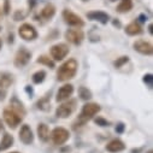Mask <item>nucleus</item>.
<instances>
[{"mask_svg": "<svg viewBox=\"0 0 153 153\" xmlns=\"http://www.w3.org/2000/svg\"><path fill=\"white\" fill-rule=\"evenodd\" d=\"M100 111V106L98 104H94V102H88L86 105H83L82 110H81V113H80V116H79V120L77 122L75 123L76 124H79V127H82L85 126L89 120H92L95 114Z\"/></svg>", "mask_w": 153, "mask_h": 153, "instance_id": "nucleus-2", "label": "nucleus"}, {"mask_svg": "<svg viewBox=\"0 0 153 153\" xmlns=\"http://www.w3.org/2000/svg\"><path fill=\"white\" fill-rule=\"evenodd\" d=\"M45 77H46V72L44 70H40V71H37V72H35L33 75V82L36 83V85H39V83L44 82Z\"/></svg>", "mask_w": 153, "mask_h": 153, "instance_id": "nucleus-24", "label": "nucleus"}, {"mask_svg": "<svg viewBox=\"0 0 153 153\" xmlns=\"http://www.w3.org/2000/svg\"><path fill=\"white\" fill-rule=\"evenodd\" d=\"M148 31H149V34H152V24L148 25Z\"/></svg>", "mask_w": 153, "mask_h": 153, "instance_id": "nucleus-39", "label": "nucleus"}, {"mask_svg": "<svg viewBox=\"0 0 153 153\" xmlns=\"http://www.w3.org/2000/svg\"><path fill=\"white\" fill-rule=\"evenodd\" d=\"M5 97H6V92L0 88V101L4 100V99H5Z\"/></svg>", "mask_w": 153, "mask_h": 153, "instance_id": "nucleus-33", "label": "nucleus"}, {"mask_svg": "<svg viewBox=\"0 0 153 153\" xmlns=\"http://www.w3.org/2000/svg\"><path fill=\"white\" fill-rule=\"evenodd\" d=\"M10 108H11L12 111H15L16 113H18L21 117L25 116V108H24L23 104H22L16 97H13V98L11 99V101H10Z\"/></svg>", "mask_w": 153, "mask_h": 153, "instance_id": "nucleus-16", "label": "nucleus"}, {"mask_svg": "<svg viewBox=\"0 0 153 153\" xmlns=\"http://www.w3.org/2000/svg\"><path fill=\"white\" fill-rule=\"evenodd\" d=\"M143 82L149 87V88H152V86H153V76H152V74H146L145 76H143Z\"/></svg>", "mask_w": 153, "mask_h": 153, "instance_id": "nucleus-28", "label": "nucleus"}, {"mask_svg": "<svg viewBox=\"0 0 153 153\" xmlns=\"http://www.w3.org/2000/svg\"><path fill=\"white\" fill-rule=\"evenodd\" d=\"M123 131H124V124H123V123H118L117 127H116V133L122 134Z\"/></svg>", "mask_w": 153, "mask_h": 153, "instance_id": "nucleus-32", "label": "nucleus"}, {"mask_svg": "<svg viewBox=\"0 0 153 153\" xmlns=\"http://www.w3.org/2000/svg\"><path fill=\"white\" fill-rule=\"evenodd\" d=\"M76 110V100H69L59 105L56 110V116L58 118H68L70 114Z\"/></svg>", "mask_w": 153, "mask_h": 153, "instance_id": "nucleus-3", "label": "nucleus"}, {"mask_svg": "<svg viewBox=\"0 0 153 153\" xmlns=\"http://www.w3.org/2000/svg\"><path fill=\"white\" fill-rule=\"evenodd\" d=\"M13 83V76L10 72H0V88H9Z\"/></svg>", "mask_w": 153, "mask_h": 153, "instance_id": "nucleus-17", "label": "nucleus"}, {"mask_svg": "<svg viewBox=\"0 0 153 153\" xmlns=\"http://www.w3.org/2000/svg\"><path fill=\"white\" fill-rule=\"evenodd\" d=\"M0 15H1V10H0Z\"/></svg>", "mask_w": 153, "mask_h": 153, "instance_id": "nucleus-45", "label": "nucleus"}, {"mask_svg": "<svg viewBox=\"0 0 153 153\" xmlns=\"http://www.w3.org/2000/svg\"><path fill=\"white\" fill-rule=\"evenodd\" d=\"M51 56L54 60H62L64 59L69 53V47L65 44H57L51 47Z\"/></svg>", "mask_w": 153, "mask_h": 153, "instance_id": "nucleus-9", "label": "nucleus"}, {"mask_svg": "<svg viewBox=\"0 0 153 153\" xmlns=\"http://www.w3.org/2000/svg\"><path fill=\"white\" fill-rule=\"evenodd\" d=\"M126 33L130 36H134V35H139L142 33V28L141 25L137 23V22H131L130 24H128L126 27Z\"/></svg>", "mask_w": 153, "mask_h": 153, "instance_id": "nucleus-19", "label": "nucleus"}, {"mask_svg": "<svg viewBox=\"0 0 153 153\" xmlns=\"http://www.w3.org/2000/svg\"><path fill=\"white\" fill-rule=\"evenodd\" d=\"M126 148V145L123 141H121L120 139H113L112 141H110L107 145H106V149L108 152H112V153H117V152H121Z\"/></svg>", "mask_w": 153, "mask_h": 153, "instance_id": "nucleus-15", "label": "nucleus"}, {"mask_svg": "<svg viewBox=\"0 0 153 153\" xmlns=\"http://www.w3.org/2000/svg\"><path fill=\"white\" fill-rule=\"evenodd\" d=\"M95 123H97L98 126H100V127H108V122H107L106 120H104L102 117H98V118L95 120Z\"/></svg>", "mask_w": 153, "mask_h": 153, "instance_id": "nucleus-29", "label": "nucleus"}, {"mask_svg": "<svg viewBox=\"0 0 153 153\" xmlns=\"http://www.w3.org/2000/svg\"><path fill=\"white\" fill-rule=\"evenodd\" d=\"M133 47H134L135 51H137L141 54L151 56L153 53L152 44H149L148 41H145V40H137V41H135L134 45H133Z\"/></svg>", "mask_w": 153, "mask_h": 153, "instance_id": "nucleus-11", "label": "nucleus"}, {"mask_svg": "<svg viewBox=\"0 0 153 153\" xmlns=\"http://www.w3.org/2000/svg\"><path fill=\"white\" fill-rule=\"evenodd\" d=\"M0 48H1V39H0Z\"/></svg>", "mask_w": 153, "mask_h": 153, "instance_id": "nucleus-40", "label": "nucleus"}, {"mask_svg": "<svg viewBox=\"0 0 153 153\" xmlns=\"http://www.w3.org/2000/svg\"><path fill=\"white\" fill-rule=\"evenodd\" d=\"M87 17L91 19V21H97L101 24H106L110 19L108 15L102 12V11H92V12H88L87 13Z\"/></svg>", "mask_w": 153, "mask_h": 153, "instance_id": "nucleus-14", "label": "nucleus"}, {"mask_svg": "<svg viewBox=\"0 0 153 153\" xmlns=\"http://www.w3.org/2000/svg\"><path fill=\"white\" fill-rule=\"evenodd\" d=\"M147 153H153V152H152V151H148V152H147Z\"/></svg>", "mask_w": 153, "mask_h": 153, "instance_id": "nucleus-41", "label": "nucleus"}, {"mask_svg": "<svg viewBox=\"0 0 153 153\" xmlns=\"http://www.w3.org/2000/svg\"><path fill=\"white\" fill-rule=\"evenodd\" d=\"M36 107L41 110V111H50L51 110V104H50V95H45L44 98H41L39 101L36 102Z\"/></svg>", "mask_w": 153, "mask_h": 153, "instance_id": "nucleus-21", "label": "nucleus"}, {"mask_svg": "<svg viewBox=\"0 0 153 153\" xmlns=\"http://www.w3.org/2000/svg\"><path fill=\"white\" fill-rule=\"evenodd\" d=\"M63 18H64V21H65L69 25H72V27L81 28V27L85 25L83 19H82L80 16H77L76 13L71 12L70 10H64V11H63Z\"/></svg>", "mask_w": 153, "mask_h": 153, "instance_id": "nucleus-7", "label": "nucleus"}, {"mask_svg": "<svg viewBox=\"0 0 153 153\" xmlns=\"http://www.w3.org/2000/svg\"><path fill=\"white\" fill-rule=\"evenodd\" d=\"M54 13H56V7H54L53 5H51V4H48V5H46V6L42 9V11H41V17H42L44 19H51V18L54 16Z\"/></svg>", "mask_w": 153, "mask_h": 153, "instance_id": "nucleus-22", "label": "nucleus"}, {"mask_svg": "<svg viewBox=\"0 0 153 153\" xmlns=\"http://www.w3.org/2000/svg\"><path fill=\"white\" fill-rule=\"evenodd\" d=\"M113 24L116 25V27H121V23H120V22H117V21H113Z\"/></svg>", "mask_w": 153, "mask_h": 153, "instance_id": "nucleus-37", "label": "nucleus"}, {"mask_svg": "<svg viewBox=\"0 0 153 153\" xmlns=\"http://www.w3.org/2000/svg\"><path fill=\"white\" fill-rule=\"evenodd\" d=\"M30 58H31V52L28 51L24 47H21L17 51L16 56H15V66L16 68H23V66H25L29 63Z\"/></svg>", "mask_w": 153, "mask_h": 153, "instance_id": "nucleus-4", "label": "nucleus"}, {"mask_svg": "<svg viewBox=\"0 0 153 153\" xmlns=\"http://www.w3.org/2000/svg\"><path fill=\"white\" fill-rule=\"evenodd\" d=\"M37 3V0H29V7L30 9H33L34 6H35V4Z\"/></svg>", "mask_w": 153, "mask_h": 153, "instance_id": "nucleus-34", "label": "nucleus"}, {"mask_svg": "<svg viewBox=\"0 0 153 153\" xmlns=\"http://www.w3.org/2000/svg\"><path fill=\"white\" fill-rule=\"evenodd\" d=\"M24 17H25V13L22 12V11H17V12L15 13V21H21V19H23Z\"/></svg>", "mask_w": 153, "mask_h": 153, "instance_id": "nucleus-31", "label": "nucleus"}, {"mask_svg": "<svg viewBox=\"0 0 153 153\" xmlns=\"http://www.w3.org/2000/svg\"><path fill=\"white\" fill-rule=\"evenodd\" d=\"M77 62L76 59H69L65 62L57 71V79L58 81H69L75 77L77 72Z\"/></svg>", "mask_w": 153, "mask_h": 153, "instance_id": "nucleus-1", "label": "nucleus"}, {"mask_svg": "<svg viewBox=\"0 0 153 153\" xmlns=\"http://www.w3.org/2000/svg\"><path fill=\"white\" fill-rule=\"evenodd\" d=\"M18 33H19V36L22 37V39L27 40V41H31V40H35L36 37H37V31L36 29L28 24V23H24L19 27L18 29Z\"/></svg>", "mask_w": 153, "mask_h": 153, "instance_id": "nucleus-6", "label": "nucleus"}, {"mask_svg": "<svg viewBox=\"0 0 153 153\" xmlns=\"http://www.w3.org/2000/svg\"><path fill=\"white\" fill-rule=\"evenodd\" d=\"M74 93V87L72 85H64L63 87L59 88L58 93H57V101H64L66 99H69L71 97V94Z\"/></svg>", "mask_w": 153, "mask_h": 153, "instance_id": "nucleus-13", "label": "nucleus"}, {"mask_svg": "<svg viewBox=\"0 0 153 153\" xmlns=\"http://www.w3.org/2000/svg\"><path fill=\"white\" fill-rule=\"evenodd\" d=\"M79 95L82 100H88L92 98V92L86 87H80L79 88Z\"/></svg>", "mask_w": 153, "mask_h": 153, "instance_id": "nucleus-25", "label": "nucleus"}, {"mask_svg": "<svg viewBox=\"0 0 153 153\" xmlns=\"http://www.w3.org/2000/svg\"><path fill=\"white\" fill-rule=\"evenodd\" d=\"M128 62H129V58L124 56V57H121V58H118L116 62L113 63V65H114V68H121L122 65H124V64H126V63H128Z\"/></svg>", "mask_w": 153, "mask_h": 153, "instance_id": "nucleus-27", "label": "nucleus"}, {"mask_svg": "<svg viewBox=\"0 0 153 153\" xmlns=\"http://www.w3.org/2000/svg\"><path fill=\"white\" fill-rule=\"evenodd\" d=\"M4 120L7 123V126L12 129L17 128V126H19V123L22 122V117L18 113H16L15 111H12L11 108L4 110Z\"/></svg>", "mask_w": 153, "mask_h": 153, "instance_id": "nucleus-5", "label": "nucleus"}, {"mask_svg": "<svg viewBox=\"0 0 153 153\" xmlns=\"http://www.w3.org/2000/svg\"><path fill=\"white\" fill-rule=\"evenodd\" d=\"M139 19H140V22H146V21H147V17H146L145 15H140Z\"/></svg>", "mask_w": 153, "mask_h": 153, "instance_id": "nucleus-35", "label": "nucleus"}, {"mask_svg": "<svg viewBox=\"0 0 153 153\" xmlns=\"http://www.w3.org/2000/svg\"><path fill=\"white\" fill-rule=\"evenodd\" d=\"M19 140L24 143V145H30L34 141V135L33 131L30 129V127L28 124H23L21 130H19Z\"/></svg>", "mask_w": 153, "mask_h": 153, "instance_id": "nucleus-12", "label": "nucleus"}, {"mask_svg": "<svg viewBox=\"0 0 153 153\" xmlns=\"http://www.w3.org/2000/svg\"><path fill=\"white\" fill-rule=\"evenodd\" d=\"M70 137V134L66 129L59 127V128H56L53 129L52 131V141L54 145H63L68 141V139Z\"/></svg>", "mask_w": 153, "mask_h": 153, "instance_id": "nucleus-10", "label": "nucleus"}, {"mask_svg": "<svg viewBox=\"0 0 153 153\" xmlns=\"http://www.w3.org/2000/svg\"><path fill=\"white\" fill-rule=\"evenodd\" d=\"M36 62L40 63V64H44V65H46V66H48V68H51V69L54 68V63H53L47 56H41V57H39Z\"/></svg>", "mask_w": 153, "mask_h": 153, "instance_id": "nucleus-26", "label": "nucleus"}, {"mask_svg": "<svg viewBox=\"0 0 153 153\" xmlns=\"http://www.w3.org/2000/svg\"><path fill=\"white\" fill-rule=\"evenodd\" d=\"M37 136L44 142H47L50 140V130L46 124H44V123L39 124V127H37Z\"/></svg>", "mask_w": 153, "mask_h": 153, "instance_id": "nucleus-18", "label": "nucleus"}, {"mask_svg": "<svg viewBox=\"0 0 153 153\" xmlns=\"http://www.w3.org/2000/svg\"><path fill=\"white\" fill-rule=\"evenodd\" d=\"M82 1H89V0H82Z\"/></svg>", "mask_w": 153, "mask_h": 153, "instance_id": "nucleus-42", "label": "nucleus"}, {"mask_svg": "<svg viewBox=\"0 0 153 153\" xmlns=\"http://www.w3.org/2000/svg\"><path fill=\"white\" fill-rule=\"evenodd\" d=\"M10 10H11L10 1H9V0H4V13H5V15H9Z\"/></svg>", "mask_w": 153, "mask_h": 153, "instance_id": "nucleus-30", "label": "nucleus"}, {"mask_svg": "<svg viewBox=\"0 0 153 153\" xmlns=\"http://www.w3.org/2000/svg\"><path fill=\"white\" fill-rule=\"evenodd\" d=\"M111 1H116V0H111Z\"/></svg>", "mask_w": 153, "mask_h": 153, "instance_id": "nucleus-44", "label": "nucleus"}, {"mask_svg": "<svg viewBox=\"0 0 153 153\" xmlns=\"http://www.w3.org/2000/svg\"><path fill=\"white\" fill-rule=\"evenodd\" d=\"M25 91L28 92V94H30V95L33 94V89H31V88H29V86H27V88H25Z\"/></svg>", "mask_w": 153, "mask_h": 153, "instance_id": "nucleus-36", "label": "nucleus"}, {"mask_svg": "<svg viewBox=\"0 0 153 153\" xmlns=\"http://www.w3.org/2000/svg\"><path fill=\"white\" fill-rule=\"evenodd\" d=\"M11 153H18V152H11Z\"/></svg>", "mask_w": 153, "mask_h": 153, "instance_id": "nucleus-43", "label": "nucleus"}, {"mask_svg": "<svg viewBox=\"0 0 153 153\" xmlns=\"http://www.w3.org/2000/svg\"><path fill=\"white\" fill-rule=\"evenodd\" d=\"M12 145H13V136L5 133L1 141H0V151H5V149L10 148Z\"/></svg>", "mask_w": 153, "mask_h": 153, "instance_id": "nucleus-20", "label": "nucleus"}, {"mask_svg": "<svg viewBox=\"0 0 153 153\" xmlns=\"http://www.w3.org/2000/svg\"><path fill=\"white\" fill-rule=\"evenodd\" d=\"M131 9H133V1L131 0H121V4L117 6L116 10L121 13H124V12H129Z\"/></svg>", "mask_w": 153, "mask_h": 153, "instance_id": "nucleus-23", "label": "nucleus"}, {"mask_svg": "<svg viewBox=\"0 0 153 153\" xmlns=\"http://www.w3.org/2000/svg\"><path fill=\"white\" fill-rule=\"evenodd\" d=\"M4 129V126H3V122H1V120H0V131H1Z\"/></svg>", "mask_w": 153, "mask_h": 153, "instance_id": "nucleus-38", "label": "nucleus"}, {"mask_svg": "<svg viewBox=\"0 0 153 153\" xmlns=\"http://www.w3.org/2000/svg\"><path fill=\"white\" fill-rule=\"evenodd\" d=\"M65 39L74 45H80L85 39V34L81 29H69L65 33Z\"/></svg>", "mask_w": 153, "mask_h": 153, "instance_id": "nucleus-8", "label": "nucleus"}]
</instances>
